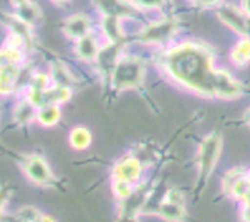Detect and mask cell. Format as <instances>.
I'll return each mask as SVG.
<instances>
[{
    "instance_id": "13",
    "label": "cell",
    "mask_w": 250,
    "mask_h": 222,
    "mask_svg": "<svg viewBox=\"0 0 250 222\" xmlns=\"http://www.w3.org/2000/svg\"><path fill=\"white\" fill-rule=\"evenodd\" d=\"M86 29H88V22H86V19L79 16L70 18L66 23V27H65V31H66L69 35H71L73 37L79 38L85 37Z\"/></svg>"
},
{
    "instance_id": "11",
    "label": "cell",
    "mask_w": 250,
    "mask_h": 222,
    "mask_svg": "<svg viewBox=\"0 0 250 222\" xmlns=\"http://www.w3.org/2000/svg\"><path fill=\"white\" fill-rule=\"evenodd\" d=\"M70 146L76 151H83L88 149L92 143V133L85 127H75L69 135Z\"/></svg>"
},
{
    "instance_id": "20",
    "label": "cell",
    "mask_w": 250,
    "mask_h": 222,
    "mask_svg": "<svg viewBox=\"0 0 250 222\" xmlns=\"http://www.w3.org/2000/svg\"><path fill=\"white\" fill-rule=\"evenodd\" d=\"M38 222H56V221H55V220L52 219L51 216H48V215H42V216H41V219H40V221H38Z\"/></svg>"
},
{
    "instance_id": "18",
    "label": "cell",
    "mask_w": 250,
    "mask_h": 222,
    "mask_svg": "<svg viewBox=\"0 0 250 222\" xmlns=\"http://www.w3.org/2000/svg\"><path fill=\"white\" fill-rule=\"evenodd\" d=\"M241 9H243L245 17H247L248 37H250V0H243V4H241Z\"/></svg>"
},
{
    "instance_id": "5",
    "label": "cell",
    "mask_w": 250,
    "mask_h": 222,
    "mask_svg": "<svg viewBox=\"0 0 250 222\" xmlns=\"http://www.w3.org/2000/svg\"><path fill=\"white\" fill-rule=\"evenodd\" d=\"M143 76V70L136 60L126 59L114 63L113 82L117 88H132L139 84Z\"/></svg>"
},
{
    "instance_id": "14",
    "label": "cell",
    "mask_w": 250,
    "mask_h": 222,
    "mask_svg": "<svg viewBox=\"0 0 250 222\" xmlns=\"http://www.w3.org/2000/svg\"><path fill=\"white\" fill-rule=\"evenodd\" d=\"M112 189H113L114 196L117 197L118 200H127V198H130L132 196L133 184L125 181H120V179H113Z\"/></svg>"
},
{
    "instance_id": "4",
    "label": "cell",
    "mask_w": 250,
    "mask_h": 222,
    "mask_svg": "<svg viewBox=\"0 0 250 222\" xmlns=\"http://www.w3.org/2000/svg\"><path fill=\"white\" fill-rule=\"evenodd\" d=\"M158 215L168 222L183 221L187 215V209L182 192L178 189H169L159 206Z\"/></svg>"
},
{
    "instance_id": "6",
    "label": "cell",
    "mask_w": 250,
    "mask_h": 222,
    "mask_svg": "<svg viewBox=\"0 0 250 222\" xmlns=\"http://www.w3.org/2000/svg\"><path fill=\"white\" fill-rule=\"evenodd\" d=\"M141 173H143V166L139 159L133 156H125L114 165L113 179H120L135 184L141 177Z\"/></svg>"
},
{
    "instance_id": "1",
    "label": "cell",
    "mask_w": 250,
    "mask_h": 222,
    "mask_svg": "<svg viewBox=\"0 0 250 222\" xmlns=\"http://www.w3.org/2000/svg\"><path fill=\"white\" fill-rule=\"evenodd\" d=\"M165 66L173 79L190 92L217 97L220 70H213L207 50L197 44H183L168 54Z\"/></svg>"
},
{
    "instance_id": "21",
    "label": "cell",
    "mask_w": 250,
    "mask_h": 222,
    "mask_svg": "<svg viewBox=\"0 0 250 222\" xmlns=\"http://www.w3.org/2000/svg\"><path fill=\"white\" fill-rule=\"evenodd\" d=\"M244 121L250 126V105L248 107V109L245 111V113H244Z\"/></svg>"
},
{
    "instance_id": "15",
    "label": "cell",
    "mask_w": 250,
    "mask_h": 222,
    "mask_svg": "<svg viewBox=\"0 0 250 222\" xmlns=\"http://www.w3.org/2000/svg\"><path fill=\"white\" fill-rule=\"evenodd\" d=\"M78 52L83 59H86V60H90V59L95 57L97 47H95V43L93 42L92 38L88 37V36L80 38L79 43H78Z\"/></svg>"
},
{
    "instance_id": "16",
    "label": "cell",
    "mask_w": 250,
    "mask_h": 222,
    "mask_svg": "<svg viewBox=\"0 0 250 222\" xmlns=\"http://www.w3.org/2000/svg\"><path fill=\"white\" fill-rule=\"evenodd\" d=\"M41 216L42 213L38 209L31 206L22 207L18 211V213H17L19 222H38L40 219H41Z\"/></svg>"
},
{
    "instance_id": "12",
    "label": "cell",
    "mask_w": 250,
    "mask_h": 222,
    "mask_svg": "<svg viewBox=\"0 0 250 222\" xmlns=\"http://www.w3.org/2000/svg\"><path fill=\"white\" fill-rule=\"evenodd\" d=\"M247 171L248 169L243 168V166H235V168L226 171L224 178H222V183H221L222 193L228 197L231 196L232 188L235 187V184L238 183L240 179H243V178L247 175Z\"/></svg>"
},
{
    "instance_id": "22",
    "label": "cell",
    "mask_w": 250,
    "mask_h": 222,
    "mask_svg": "<svg viewBox=\"0 0 250 222\" xmlns=\"http://www.w3.org/2000/svg\"><path fill=\"white\" fill-rule=\"evenodd\" d=\"M14 1V4H17V5H23V4L25 3V0H13Z\"/></svg>"
},
{
    "instance_id": "19",
    "label": "cell",
    "mask_w": 250,
    "mask_h": 222,
    "mask_svg": "<svg viewBox=\"0 0 250 222\" xmlns=\"http://www.w3.org/2000/svg\"><path fill=\"white\" fill-rule=\"evenodd\" d=\"M140 3H143L144 5H159L163 3V0H139Z\"/></svg>"
},
{
    "instance_id": "8",
    "label": "cell",
    "mask_w": 250,
    "mask_h": 222,
    "mask_svg": "<svg viewBox=\"0 0 250 222\" xmlns=\"http://www.w3.org/2000/svg\"><path fill=\"white\" fill-rule=\"evenodd\" d=\"M230 60L236 67H244L250 62V37H243L235 44L230 54Z\"/></svg>"
},
{
    "instance_id": "10",
    "label": "cell",
    "mask_w": 250,
    "mask_h": 222,
    "mask_svg": "<svg viewBox=\"0 0 250 222\" xmlns=\"http://www.w3.org/2000/svg\"><path fill=\"white\" fill-rule=\"evenodd\" d=\"M37 109L38 108L25 97L14 108V118L18 123H29L36 120Z\"/></svg>"
},
{
    "instance_id": "3",
    "label": "cell",
    "mask_w": 250,
    "mask_h": 222,
    "mask_svg": "<svg viewBox=\"0 0 250 222\" xmlns=\"http://www.w3.org/2000/svg\"><path fill=\"white\" fill-rule=\"evenodd\" d=\"M23 171L29 181L40 185L54 184L55 177L48 166L47 161L38 155H27L21 161Z\"/></svg>"
},
{
    "instance_id": "7",
    "label": "cell",
    "mask_w": 250,
    "mask_h": 222,
    "mask_svg": "<svg viewBox=\"0 0 250 222\" xmlns=\"http://www.w3.org/2000/svg\"><path fill=\"white\" fill-rule=\"evenodd\" d=\"M220 18L222 22L235 31L241 37H248V22L247 17H245L243 9H239L234 5H225L220 9Z\"/></svg>"
},
{
    "instance_id": "23",
    "label": "cell",
    "mask_w": 250,
    "mask_h": 222,
    "mask_svg": "<svg viewBox=\"0 0 250 222\" xmlns=\"http://www.w3.org/2000/svg\"><path fill=\"white\" fill-rule=\"evenodd\" d=\"M201 1H202L203 4H213V3H216L217 0H201Z\"/></svg>"
},
{
    "instance_id": "17",
    "label": "cell",
    "mask_w": 250,
    "mask_h": 222,
    "mask_svg": "<svg viewBox=\"0 0 250 222\" xmlns=\"http://www.w3.org/2000/svg\"><path fill=\"white\" fill-rule=\"evenodd\" d=\"M240 220L243 222H250V203H240Z\"/></svg>"
},
{
    "instance_id": "24",
    "label": "cell",
    "mask_w": 250,
    "mask_h": 222,
    "mask_svg": "<svg viewBox=\"0 0 250 222\" xmlns=\"http://www.w3.org/2000/svg\"><path fill=\"white\" fill-rule=\"evenodd\" d=\"M247 178H248V181H249V183H250V169H248V171H247Z\"/></svg>"
},
{
    "instance_id": "9",
    "label": "cell",
    "mask_w": 250,
    "mask_h": 222,
    "mask_svg": "<svg viewBox=\"0 0 250 222\" xmlns=\"http://www.w3.org/2000/svg\"><path fill=\"white\" fill-rule=\"evenodd\" d=\"M61 117L59 104H46L37 109L36 121L44 127H51L56 124Z\"/></svg>"
},
{
    "instance_id": "2",
    "label": "cell",
    "mask_w": 250,
    "mask_h": 222,
    "mask_svg": "<svg viewBox=\"0 0 250 222\" xmlns=\"http://www.w3.org/2000/svg\"><path fill=\"white\" fill-rule=\"evenodd\" d=\"M221 147L222 139L220 133H209L208 136L202 140L198 149V160H197L201 182H206L209 175L212 174L221 154Z\"/></svg>"
}]
</instances>
